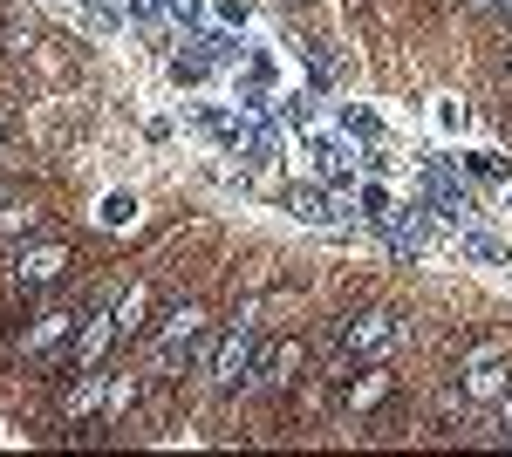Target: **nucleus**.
<instances>
[{
  "instance_id": "obj_1",
  "label": "nucleus",
  "mask_w": 512,
  "mask_h": 457,
  "mask_svg": "<svg viewBox=\"0 0 512 457\" xmlns=\"http://www.w3.org/2000/svg\"><path fill=\"white\" fill-rule=\"evenodd\" d=\"M294 151H301V164H308V178H321V185L342 191V198H355V185H362V164H355V157H362V151H355L342 130H321V123H308Z\"/></svg>"
},
{
  "instance_id": "obj_2",
  "label": "nucleus",
  "mask_w": 512,
  "mask_h": 457,
  "mask_svg": "<svg viewBox=\"0 0 512 457\" xmlns=\"http://www.w3.org/2000/svg\"><path fill=\"white\" fill-rule=\"evenodd\" d=\"M253 369H260V342H253V328H239V321L205 348V376H212V389H246Z\"/></svg>"
},
{
  "instance_id": "obj_3",
  "label": "nucleus",
  "mask_w": 512,
  "mask_h": 457,
  "mask_svg": "<svg viewBox=\"0 0 512 457\" xmlns=\"http://www.w3.org/2000/svg\"><path fill=\"white\" fill-rule=\"evenodd\" d=\"M396 342H403V314L396 307H369V314H355L349 328H342V362H376Z\"/></svg>"
},
{
  "instance_id": "obj_4",
  "label": "nucleus",
  "mask_w": 512,
  "mask_h": 457,
  "mask_svg": "<svg viewBox=\"0 0 512 457\" xmlns=\"http://www.w3.org/2000/svg\"><path fill=\"white\" fill-rule=\"evenodd\" d=\"M205 342H212L205 307H178V314H164V328H158V362H164V369H178V362L205 355Z\"/></svg>"
},
{
  "instance_id": "obj_5",
  "label": "nucleus",
  "mask_w": 512,
  "mask_h": 457,
  "mask_svg": "<svg viewBox=\"0 0 512 457\" xmlns=\"http://www.w3.org/2000/svg\"><path fill=\"white\" fill-rule=\"evenodd\" d=\"M458 389H465L472 403L506 396V389H512V355H506V348H472V355L458 362Z\"/></svg>"
},
{
  "instance_id": "obj_6",
  "label": "nucleus",
  "mask_w": 512,
  "mask_h": 457,
  "mask_svg": "<svg viewBox=\"0 0 512 457\" xmlns=\"http://www.w3.org/2000/svg\"><path fill=\"white\" fill-rule=\"evenodd\" d=\"M287 212H294L301 226H315V232H335L342 219H349L342 191H328L321 178H301V185H287Z\"/></svg>"
},
{
  "instance_id": "obj_7",
  "label": "nucleus",
  "mask_w": 512,
  "mask_h": 457,
  "mask_svg": "<svg viewBox=\"0 0 512 457\" xmlns=\"http://www.w3.org/2000/svg\"><path fill=\"white\" fill-rule=\"evenodd\" d=\"M117 321H110V307L103 314H82L76 321V335H69V369H103V355L117 348Z\"/></svg>"
},
{
  "instance_id": "obj_8",
  "label": "nucleus",
  "mask_w": 512,
  "mask_h": 457,
  "mask_svg": "<svg viewBox=\"0 0 512 457\" xmlns=\"http://www.w3.org/2000/svg\"><path fill=\"white\" fill-rule=\"evenodd\" d=\"M62 273H69V246H28V253H14L7 280H14L21 294H35V287H55Z\"/></svg>"
},
{
  "instance_id": "obj_9",
  "label": "nucleus",
  "mask_w": 512,
  "mask_h": 457,
  "mask_svg": "<svg viewBox=\"0 0 512 457\" xmlns=\"http://www.w3.org/2000/svg\"><path fill=\"white\" fill-rule=\"evenodd\" d=\"M301 369H308V348H301V342H280V348H267V355H260V369H253V382H246V389H287Z\"/></svg>"
},
{
  "instance_id": "obj_10",
  "label": "nucleus",
  "mask_w": 512,
  "mask_h": 457,
  "mask_svg": "<svg viewBox=\"0 0 512 457\" xmlns=\"http://www.w3.org/2000/svg\"><path fill=\"white\" fill-rule=\"evenodd\" d=\"M451 246H458V260H472V267H512V246L499 239V232H485V226L451 232Z\"/></svg>"
},
{
  "instance_id": "obj_11",
  "label": "nucleus",
  "mask_w": 512,
  "mask_h": 457,
  "mask_svg": "<svg viewBox=\"0 0 512 457\" xmlns=\"http://www.w3.org/2000/svg\"><path fill=\"white\" fill-rule=\"evenodd\" d=\"M383 396H390V369H383V355H376V362H369V369L355 376V389L342 396V410H349V417H369V410H376Z\"/></svg>"
},
{
  "instance_id": "obj_12",
  "label": "nucleus",
  "mask_w": 512,
  "mask_h": 457,
  "mask_svg": "<svg viewBox=\"0 0 512 457\" xmlns=\"http://www.w3.org/2000/svg\"><path fill=\"white\" fill-rule=\"evenodd\" d=\"M69 335H76V314H69V307H55V314H41L35 328L21 335V355H48V348H62Z\"/></svg>"
},
{
  "instance_id": "obj_13",
  "label": "nucleus",
  "mask_w": 512,
  "mask_h": 457,
  "mask_svg": "<svg viewBox=\"0 0 512 457\" xmlns=\"http://www.w3.org/2000/svg\"><path fill=\"white\" fill-rule=\"evenodd\" d=\"M335 130H342L349 144H383V130H390V123L369 110V103H335Z\"/></svg>"
},
{
  "instance_id": "obj_14",
  "label": "nucleus",
  "mask_w": 512,
  "mask_h": 457,
  "mask_svg": "<svg viewBox=\"0 0 512 457\" xmlns=\"http://www.w3.org/2000/svg\"><path fill=\"white\" fill-rule=\"evenodd\" d=\"M458 171L478 178V185H512V157L492 151V144H478V151H458Z\"/></svg>"
},
{
  "instance_id": "obj_15",
  "label": "nucleus",
  "mask_w": 512,
  "mask_h": 457,
  "mask_svg": "<svg viewBox=\"0 0 512 457\" xmlns=\"http://www.w3.org/2000/svg\"><path fill=\"white\" fill-rule=\"evenodd\" d=\"M76 21L89 28V35L117 41L123 28H130V14H123V0H76Z\"/></svg>"
},
{
  "instance_id": "obj_16",
  "label": "nucleus",
  "mask_w": 512,
  "mask_h": 457,
  "mask_svg": "<svg viewBox=\"0 0 512 457\" xmlns=\"http://www.w3.org/2000/svg\"><path fill=\"white\" fill-rule=\"evenodd\" d=\"M144 314H151V287H144V280H130L117 301H110V321H117V335H123V342H130V335L144 328Z\"/></svg>"
},
{
  "instance_id": "obj_17",
  "label": "nucleus",
  "mask_w": 512,
  "mask_h": 457,
  "mask_svg": "<svg viewBox=\"0 0 512 457\" xmlns=\"http://www.w3.org/2000/svg\"><path fill=\"white\" fill-rule=\"evenodd\" d=\"M103 396H110L103 376H96V369H76V382L62 389V417H89V410H103Z\"/></svg>"
},
{
  "instance_id": "obj_18",
  "label": "nucleus",
  "mask_w": 512,
  "mask_h": 457,
  "mask_svg": "<svg viewBox=\"0 0 512 457\" xmlns=\"http://www.w3.org/2000/svg\"><path fill=\"white\" fill-rule=\"evenodd\" d=\"M137 219H144L137 191H103V205H96V226H103V232H130Z\"/></svg>"
},
{
  "instance_id": "obj_19",
  "label": "nucleus",
  "mask_w": 512,
  "mask_h": 457,
  "mask_svg": "<svg viewBox=\"0 0 512 457\" xmlns=\"http://www.w3.org/2000/svg\"><path fill=\"white\" fill-rule=\"evenodd\" d=\"M171 82H178V89H205V82H212V62H205V55H198L192 41H185V48H178V55H171Z\"/></svg>"
},
{
  "instance_id": "obj_20",
  "label": "nucleus",
  "mask_w": 512,
  "mask_h": 457,
  "mask_svg": "<svg viewBox=\"0 0 512 457\" xmlns=\"http://www.w3.org/2000/svg\"><path fill=\"white\" fill-rule=\"evenodd\" d=\"M431 123L444 130V137H465V130H472V103H458V96H437V103H431Z\"/></svg>"
},
{
  "instance_id": "obj_21",
  "label": "nucleus",
  "mask_w": 512,
  "mask_h": 457,
  "mask_svg": "<svg viewBox=\"0 0 512 457\" xmlns=\"http://www.w3.org/2000/svg\"><path fill=\"white\" fill-rule=\"evenodd\" d=\"M355 205H362V219H376V226H383V219H390L403 198H396L390 185H355Z\"/></svg>"
},
{
  "instance_id": "obj_22",
  "label": "nucleus",
  "mask_w": 512,
  "mask_h": 457,
  "mask_svg": "<svg viewBox=\"0 0 512 457\" xmlns=\"http://www.w3.org/2000/svg\"><path fill=\"white\" fill-rule=\"evenodd\" d=\"M212 21L226 35H253V0H212Z\"/></svg>"
},
{
  "instance_id": "obj_23",
  "label": "nucleus",
  "mask_w": 512,
  "mask_h": 457,
  "mask_svg": "<svg viewBox=\"0 0 512 457\" xmlns=\"http://www.w3.org/2000/svg\"><path fill=\"white\" fill-rule=\"evenodd\" d=\"M130 28H171V0H123Z\"/></svg>"
},
{
  "instance_id": "obj_24",
  "label": "nucleus",
  "mask_w": 512,
  "mask_h": 457,
  "mask_svg": "<svg viewBox=\"0 0 512 457\" xmlns=\"http://www.w3.org/2000/svg\"><path fill=\"white\" fill-rule=\"evenodd\" d=\"M35 226H41L35 205H0V232H35Z\"/></svg>"
},
{
  "instance_id": "obj_25",
  "label": "nucleus",
  "mask_w": 512,
  "mask_h": 457,
  "mask_svg": "<svg viewBox=\"0 0 512 457\" xmlns=\"http://www.w3.org/2000/svg\"><path fill=\"white\" fill-rule=\"evenodd\" d=\"M212 14V0H171V28H198Z\"/></svg>"
},
{
  "instance_id": "obj_26",
  "label": "nucleus",
  "mask_w": 512,
  "mask_h": 457,
  "mask_svg": "<svg viewBox=\"0 0 512 457\" xmlns=\"http://www.w3.org/2000/svg\"><path fill=\"white\" fill-rule=\"evenodd\" d=\"M137 403V382H110V396H103V417H123Z\"/></svg>"
},
{
  "instance_id": "obj_27",
  "label": "nucleus",
  "mask_w": 512,
  "mask_h": 457,
  "mask_svg": "<svg viewBox=\"0 0 512 457\" xmlns=\"http://www.w3.org/2000/svg\"><path fill=\"white\" fill-rule=\"evenodd\" d=\"M499 423H506V430H512V389H506V396H499Z\"/></svg>"
},
{
  "instance_id": "obj_28",
  "label": "nucleus",
  "mask_w": 512,
  "mask_h": 457,
  "mask_svg": "<svg viewBox=\"0 0 512 457\" xmlns=\"http://www.w3.org/2000/svg\"><path fill=\"white\" fill-rule=\"evenodd\" d=\"M465 7H499V0H465Z\"/></svg>"
},
{
  "instance_id": "obj_29",
  "label": "nucleus",
  "mask_w": 512,
  "mask_h": 457,
  "mask_svg": "<svg viewBox=\"0 0 512 457\" xmlns=\"http://www.w3.org/2000/svg\"><path fill=\"white\" fill-rule=\"evenodd\" d=\"M287 7H315V0H287Z\"/></svg>"
},
{
  "instance_id": "obj_30",
  "label": "nucleus",
  "mask_w": 512,
  "mask_h": 457,
  "mask_svg": "<svg viewBox=\"0 0 512 457\" xmlns=\"http://www.w3.org/2000/svg\"><path fill=\"white\" fill-rule=\"evenodd\" d=\"M506 212H512V185H506Z\"/></svg>"
},
{
  "instance_id": "obj_31",
  "label": "nucleus",
  "mask_w": 512,
  "mask_h": 457,
  "mask_svg": "<svg viewBox=\"0 0 512 457\" xmlns=\"http://www.w3.org/2000/svg\"><path fill=\"white\" fill-rule=\"evenodd\" d=\"M499 7H506V14H512V0H499Z\"/></svg>"
},
{
  "instance_id": "obj_32",
  "label": "nucleus",
  "mask_w": 512,
  "mask_h": 457,
  "mask_svg": "<svg viewBox=\"0 0 512 457\" xmlns=\"http://www.w3.org/2000/svg\"><path fill=\"white\" fill-rule=\"evenodd\" d=\"M506 69H512V55H506Z\"/></svg>"
}]
</instances>
